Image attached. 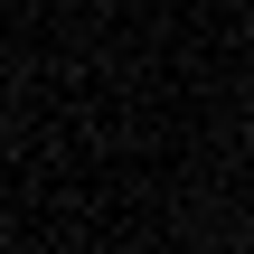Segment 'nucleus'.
Here are the masks:
<instances>
[{
  "instance_id": "obj_1",
  "label": "nucleus",
  "mask_w": 254,
  "mask_h": 254,
  "mask_svg": "<svg viewBox=\"0 0 254 254\" xmlns=\"http://www.w3.org/2000/svg\"><path fill=\"white\" fill-rule=\"evenodd\" d=\"M245 151H254V132H245Z\"/></svg>"
}]
</instances>
